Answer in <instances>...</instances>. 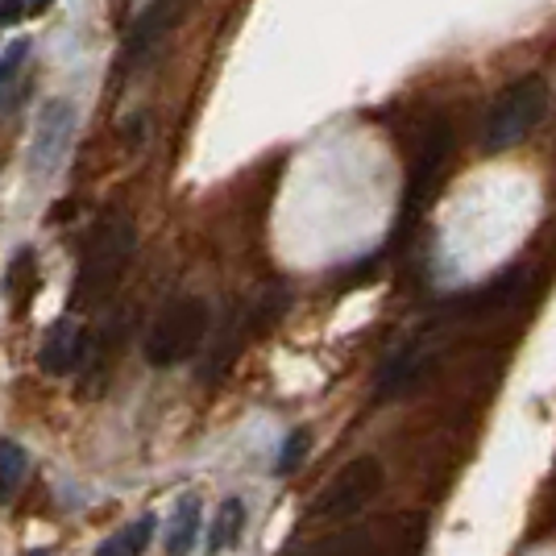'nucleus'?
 <instances>
[{
  "label": "nucleus",
  "instance_id": "obj_4",
  "mask_svg": "<svg viewBox=\"0 0 556 556\" xmlns=\"http://www.w3.org/2000/svg\"><path fill=\"white\" fill-rule=\"evenodd\" d=\"M453 159V125L448 116H428L416 138V150L407 159V179H403V225H412L419 212L437 200V191L444 184V170Z\"/></svg>",
  "mask_w": 556,
  "mask_h": 556
},
{
  "label": "nucleus",
  "instance_id": "obj_8",
  "mask_svg": "<svg viewBox=\"0 0 556 556\" xmlns=\"http://www.w3.org/2000/svg\"><path fill=\"white\" fill-rule=\"evenodd\" d=\"M432 362H437V353H432L428 341H416V345L399 349L391 362H387V370H382L378 394H382V399H394V394L412 391L419 378L432 370Z\"/></svg>",
  "mask_w": 556,
  "mask_h": 556
},
{
  "label": "nucleus",
  "instance_id": "obj_16",
  "mask_svg": "<svg viewBox=\"0 0 556 556\" xmlns=\"http://www.w3.org/2000/svg\"><path fill=\"white\" fill-rule=\"evenodd\" d=\"M25 17V0H0V29L17 25Z\"/></svg>",
  "mask_w": 556,
  "mask_h": 556
},
{
  "label": "nucleus",
  "instance_id": "obj_11",
  "mask_svg": "<svg viewBox=\"0 0 556 556\" xmlns=\"http://www.w3.org/2000/svg\"><path fill=\"white\" fill-rule=\"evenodd\" d=\"M154 528H159L154 515H141V519L125 523V528L113 532L109 540H100L92 556H146L150 540H154Z\"/></svg>",
  "mask_w": 556,
  "mask_h": 556
},
{
  "label": "nucleus",
  "instance_id": "obj_7",
  "mask_svg": "<svg viewBox=\"0 0 556 556\" xmlns=\"http://www.w3.org/2000/svg\"><path fill=\"white\" fill-rule=\"evenodd\" d=\"M88 357H92V337H88V328L79 325L75 316L54 320L47 332V341H42V349H38V366H42L47 374L79 370Z\"/></svg>",
  "mask_w": 556,
  "mask_h": 556
},
{
  "label": "nucleus",
  "instance_id": "obj_1",
  "mask_svg": "<svg viewBox=\"0 0 556 556\" xmlns=\"http://www.w3.org/2000/svg\"><path fill=\"white\" fill-rule=\"evenodd\" d=\"M138 250V229L125 212H113L104 225H96L88 250L79 257V275H75V291H71V312L84 307H100L116 291V282L125 278L129 262Z\"/></svg>",
  "mask_w": 556,
  "mask_h": 556
},
{
  "label": "nucleus",
  "instance_id": "obj_9",
  "mask_svg": "<svg viewBox=\"0 0 556 556\" xmlns=\"http://www.w3.org/2000/svg\"><path fill=\"white\" fill-rule=\"evenodd\" d=\"M179 17H184V0H159V4H150L138 22H134L129 38H125V54H129V59L150 54V50L166 38V29L179 22Z\"/></svg>",
  "mask_w": 556,
  "mask_h": 556
},
{
  "label": "nucleus",
  "instance_id": "obj_13",
  "mask_svg": "<svg viewBox=\"0 0 556 556\" xmlns=\"http://www.w3.org/2000/svg\"><path fill=\"white\" fill-rule=\"evenodd\" d=\"M25 473H29V453L17 441L0 437V507L13 503V494L25 482Z\"/></svg>",
  "mask_w": 556,
  "mask_h": 556
},
{
  "label": "nucleus",
  "instance_id": "obj_6",
  "mask_svg": "<svg viewBox=\"0 0 556 556\" xmlns=\"http://www.w3.org/2000/svg\"><path fill=\"white\" fill-rule=\"evenodd\" d=\"M71 138H75V104H71V100H63V96H54V100H47V104H42V113H38V121H34L29 159H25L29 175H34L38 184H42V179H50V175L63 166Z\"/></svg>",
  "mask_w": 556,
  "mask_h": 556
},
{
  "label": "nucleus",
  "instance_id": "obj_3",
  "mask_svg": "<svg viewBox=\"0 0 556 556\" xmlns=\"http://www.w3.org/2000/svg\"><path fill=\"white\" fill-rule=\"evenodd\" d=\"M208 328H212V312L208 303L200 300V295H179V300H170L154 316V325L146 332V341H141V353H146V362L150 366H179L187 357H195L204 341H208Z\"/></svg>",
  "mask_w": 556,
  "mask_h": 556
},
{
  "label": "nucleus",
  "instance_id": "obj_12",
  "mask_svg": "<svg viewBox=\"0 0 556 556\" xmlns=\"http://www.w3.org/2000/svg\"><path fill=\"white\" fill-rule=\"evenodd\" d=\"M241 532H245V503H241V498H225L220 510H216V519H212L208 553L212 556L229 553L232 544L241 540Z\"/></svg>",
  "mask_w": 556,
  "mask_h": 556
},
{
  "label": "nucleus",
  "instance_id": "obj_17",
  "mask_svg": "<svg viewBox=\"0 0 556 556\" xmlns=\"http://www.w3.org/2000/svg\"><path fill=\"white\" fill-rule=\"evenodd\" d=\"M47 4H50V0H25V9H29V13H42Z\"/></svg>",
  "mask_w": 556,
  "mask_h": 556
},
{
  "label": "nucleus",
  "instance_id": "obj_15",
  "mask_svg": "<svg viewBox=\"0 0 556 556\" xmlns=\"http://www.w3.org/2000/svg\"><path fill=\"white\" fill-rule=\"evenodd\" d=\"M25 54H29V42H13V47L0 54V96L13 88V75L22 71Z\"/></svg>",
  "mask_w": 556,
  "mask_h": 556
},
{
  "label": "nucleus",
  "instance_id": "obj_5",
  "mask_svg": "<svg viewBox=\"0 0 556 556\" xmlns=\"http://www.w3.org/2000/svg\"><path fill=\"white\" fill-rule=\"evenodd\" d=\"M382 478H387V473H382V462H378V457H353V462H345L332 473V482H328L325 494L316 498L312 515H316V519H349V515H357V510L370 507L374 498H378Z\"/></svg>",
  "mask_w": 556,
  "mask_h": 556
},
{
  "label": "nucleus",
  "instance_id": "obj_2",
  "mask_svg": "<svg viewBox=\"0 0 556 556\" xmlns=\"http://www.w3.org/2000/svg\"><path fill=\"white\" fill-rule=\"evenodd\" d=\"M548 113V84L544 75H519L503 92L490 100L482 116V150L486 154H507L510 146L532 134Z\"/></svg>",
  "mask_w": 556,
  "mask_h": 556
},
{
  "label": "nucleus",
  "instance_id": "obj_14",
  "mask_svg": "<svg viewBox=\"0 0 556 556\" xmlns=\"http://www.w3.org/2000/svg\"><path fill=\"white\" fill-rule=\"evenodd\" d=\"M307 441H312V437H307V432H291V437H287V444H282V457H278L275 462V473H295V469H300V462H303V453H307Z\"/></svg>",
  "mask_w": 556,
  "mask_h": 556
},
{
  "label": "nucleus",
  "instance_id": "obj_10",
  "mask_svg": "<svg viewBox=\"0 0 556 556\" xmlns=\"http://www.w3.org/2000/svg\"><path fill=\"white\" fill-rule=\"evenodd\" d=\"M200 519H204V503L195 490H187L166 519V556H191L195 535H200Z\"/></svg>",
  "mask_w": 556,
  "mask_h": 556
}]
</instances>
